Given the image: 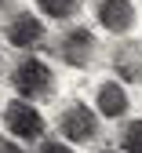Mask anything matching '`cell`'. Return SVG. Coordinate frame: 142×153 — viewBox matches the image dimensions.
Listing matches in <instances>:
<instances>
[{
    "label": "cell",
    "instance_id": "14",
    "mask_svg": "<svg viewBox=\"0 0 142 153\" xmlns=\"http://www.w3.org/2000/svg\"><path fill=\"white\" fill-rule=\"evenodd\" d=\"M4 4H7V0H0V7H4Z\"/></svg>",
    "mask_w": 142,
    "mask_h": 153
},
{
    "label": "cell",
    "instance_id": "8",
    "mask_svg": "<svg viewBox=\"0 0 142 153\" xmlns=\"http://www.w3.org/2000/svg\"><path fill=\"white\" fill-rule=\"evenodd\" d=\"M95 106H98L102 117L117 120V117H124V113L131 109V99H128V91H124L120 80H102L98 91H95Z\"/></svg>",
    "mask_w": 142,
    "mask_h": 153
},
{
    "label": "cell",
    "instance_id": "1",
    "mask_svg": "<svg viewBox=\"0 0 142 153\" xmlns=\"http://www.w3.org/2000/svg\"><path fill=\"white\" fill-rule=\"evenodd\" d=\"M11 84H15L18 95H22V102L51 99V95H55V69H51L44 59H36V55H26V59L15 66Z\"/></svg>",
    "mask_w": 142,
    "mask_h": 153
},
{
    "label": "cell",
    "instance_id": "15",
    "mask_svg": "<svg viewBox=\"0 0 142 153\" xmlns=\"http://www.w3.org/2000/svg\"><path fill=\"white\" fill-rule=\"evenodd\" d=\"M0 66H4V62H0Z\"/></svg>",
    "mask_w": 142,
    "mask_h": 153
},
{
    "label": "cell",
    "instance_id": "4",
    "mask_svg": "<svg viewBox=\"0 0 142 153\" xmlns=\"http://www.w3.org/2000/svg\"><path fill=\"white\" fill-rule=\"evenodd\" d=\"M4 36H7V44L18 48V51H29V48H40V40L48 36L44 22L33 15V11H18L11 22L4 26Z\"/></svg>",
    "mask_w": 142,
    "mask_h": 153
},
{
    "label": "cell",
    "instance_id": "7",
    "mask_svg": "<svg viewBox=\"0 0 142 153\" xmlns=\"http://www.w3.org/2000/svg\"><path fill=\"white\" fill-rule=\"evenodd\" d=\"M113 69L120 76V84H142V44L124 40L113 48Z\"/></svg>",
    "mask_w": 142,
    "mask_h": 153
},
{
    "label": "cell",
    "instance_id": "5",
    "mask_svg": "<svg viewBox=\"0 0 142 153\" xmlns=\"http://www.w3.org/2000/svg\"><path fill=\"white\" fill-rule=\"evenodd\" d=\"M95 18H98V26L109 29V33H131L135 22H138V11L131 0H98L95 4Z\"/></svg>",
    "mask_w": 142,
    "mask_h": 153
},
{
    "label": "cell",
    "instance_id": "11",
    "mask_svg": "<svg viewBox=\"0 0 142 153\" xmlns=\"http://www.w3.org/2000/svg\"><path fill=\"white\" fill-rule=\"evenodd\" d=\"M40 153H73V146L62 139H48V142H40Z\"/></svg>",
    "mask_w": 142,
    "mask_h": 153
},
{
    "label": "cell",
    "instance_id": "6",
    "mask_svg": "<svg viewBox=\"0 0 142 153\" xmlns=\"http://www.w3.org/2000/svg\"><path fill=\"white\" fill-rule=\"evenodd\" d=\"M58 55H62V62H66V66L84 69V66L95 59V33H91V29H84V26L69 29L62 40H58Z\"/></svg>",
    "mask_w": 142,
    "mask_h": 153
},
{
    "label": "cell",
    "instance_id": "10",
    "mask_svg": "<svg viewBox=\"0 0 142 153\" xmlns=\"http://www.w3.org/2000/svg\"><path fill=\"white\" fill-rule=\"evenodd\" d=\"M120 146H124V153H142V117L120 128Z\"/></svg>",
    "mask_w": 142,
    "mask_h": 153
},
{
    "label": "cell",
    "instance_id": "3",
    "mask_svg": "<svg viewBox=\"0 0 142 153\" xmlns=\"http://www.w3.org/2000/svg\"><path fill=\"white\" fill-rule=\"evenodd\" d=\"M4 124L15 139H26V142H36L40 135H44V117H40V109L33 102H22V99H15L4 106Z\"/></svg>",
    "mask_w": 142,
    "mask_h": 153
},
{
    "label": "cell",
    "instance_id": "9",
    "mask_svg": "<svg viewBox=\"0 0 142 153\" xmlns=\"http://www.w3.org/2000/svg\"><path fill=\"white\" fill-rule=\"evenodd\" d=\"M36 7H40V15L62 22V18H73L80 11V0H36Z\"/></svg>",
    "mask_w": 142,
    "mask_h": 153
},
{
    "label": "cell",
    "instance_id": "13",
    "mask_svg": "<svg viewBox=\"0 0 142 153\" xmlns=\"http://www.w3.org/2000/svg\"><path fill=\"white\" fill-rule=\"evenodd\" d=\"M102 153H117V149H102Z\"/></svg>",
    "mask_w": 142,
    "mask_h": 153
},
{
    "label": "cell",
    "instance_id": "2",
    "mask_svg": "<svg viewBox=\"0 0 142 153\" xmlns=\"http://www.w3.org/2000/svg\"><path fill=\"white\" fill-rule=\"evenodd\" d=\"M58 131H62V142H91L98 135V117L91 106L73 102L58 113Z\"/></svg>",
    "mask_w": 142,
    "mask_h": 153
},
{
    "label": "cell",
    "instance_id": "12",
    "mask_svg": "<svg viewBox=\"0 0 142 153\" xmlns=\"http://www.w3.org/2000/svg\"><path fill=\"white\" fill-rule=\"evenodd\" d=\"M0 153H26L18 142H7V139H0Z\"/></svg>",
    "mask_w": 142,
    "mask_h": 153
}]
</instances>
